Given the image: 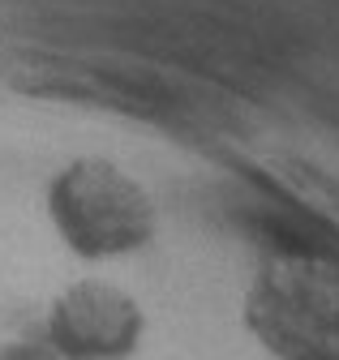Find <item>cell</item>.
I'll return each instance as SVG.
<instances>
[{
	"label": "cell",
	"mask_w": 339,
	"mask_h": 360,
	"mask_svg": "<svg viewBox=\"0 0 339 360\" xmlns=\"http://www.w3.org/2000/svg\"><path fill=\"white\" fill-rule=\"evenodd\" d=\"M44 339L60 360H134L146 339V309L108 275H77L52 296Z\"/></svg>",
	"instance_id": "3"
},
{
	"label": "cell",
	"mask_w": 339,
	"mask_h": 360,
	"mask_svg": "<svg viewBox=\"0 0 339 360\" xmlns=\"http://www.w3.org/2000/svg\"><path fill=\"white\" fill-rule=\"evenodd\" d=\"M44 214L77 262H120L155 245L159 206L134 172L112 159H69L44 189Z\"/></svg>",
	"instance_id": "1"
},
{
	"label": "cell",
	"mask_w": 339,
	"mask_h": 360,
	"mask_svg": "<svg viewBox=\"0 0 339 360\" xmlns=\"http://www.w3.org/2000/svg\"><path fill=\"white\" fill-rule=\"evenodd\" d=\"M241 322L271 360H339V270L309 253L267 257L245 288Z\"/></svg>",
	"instance_id": "2"
}]
</instances>
